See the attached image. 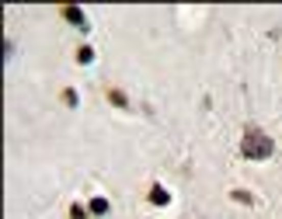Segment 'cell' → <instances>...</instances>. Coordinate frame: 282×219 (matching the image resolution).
I'll return each instance as SVG.
<instances>
[{
  "instance_id": "obj_7",
  "label": "cell",
  "mask_w": 282,
  "mask_h": 219,
  "mask_svg": "<svg viewBox=\"0 0 282 219\" xmlns=\"http://www.w3.org/2000/svg\"><path fill=\"white\" fill-rule=\"evenodd\" d=\"M77 63H81V66L94 63V49H91V45H81V49H77Z\"/></svg>"
},
{
  "instance_id": "obj_1",
  "label": "cell",
  "mask_w": 282,
  "mask_h": 219,
  "mask_svg": "<svg viewBox=\"0 0 282 219\" xmlns=\"http://www.w3.org/2000/svg\"><path fill=\"white\" fill-rule=\"evenodd\" d=\"M275 153V140L272 136H265L262 129H247L241 140V157L244 160H254V163H262Z\"/></svg>"
},
{
  "instance_id": "obj_8",
  "label": "cell",
  "mask_w": 282,
  "mask_h": 219,
  "mask_svg": "<svg viewBox=\"0 0 282 219\" xmlns=\"http://www.w3.org/2000/svg\"><path fill=\"white\" fill-rule=\"evenodd\" d=\"M63 101H66L70 108H77V104H81V94H77L73 87H66V91H63Z\"/></svg>"
},
{
  "instance_id": "obj_9",
  "label": "cell",
  "mask_w": 282,
  "mask_h": 219,
  "mask_svg": "<svg viewBox=\"0 0 282 219\" xmlns=\"http://www.w3.org/2000/svg\"><path fill=\"white\" fill-rule=\"evenodd\" d=\"M87 216H91V212L84 209L81 202H73V205H70V219H87Z\"/></svg>"
},
{
  "instance_id": "obj_5",
  "label": "cell",
  "mask_w": 282,
  "mask_h": 219,
  "mask_svg": "<svg viewBox=\"0 0 282 219\" xmlns=\"http://www.w3.org/2000/svg\"><path fill=\"white\" fill-rule=\"evenodd\" d=\"M108 101H112V104H115V108H129V98H125V94H122L119 87H108Z\"/></svg>"
},
{
  "instance_id": "obj_3",
  "label": "cell",
  "mask_w": 282,
  "mask_h": 219,
  "mask_svg": "<svg viewBox=\"0 0 282 219\" xmlns=\"http://www.w3.org/2000/svg\"><path fill=\"white\" fill-rule=\"evenodd\" d=\"M150 205H157V209H167V205H171V191H167L164 184H150Z\"/></svg>"
},
{
  "instance_id": "obj_6",
  "label": "cell",
  "mask_w": 282,
  "mask_h": 219,
  "mask_svg": "<svg viewBox=\"0 0 282 219\" xmlns=\"http://www.w3.org/2000/svg\"><path fill=\"white\" fill-rule=\"evenodd\" d=\"M230 199L234 202H241V205H254V195H251V191H244V188H234V191H230Z\"/></svg>"
},
{
  "instance_id": "obj_2",
  "label": "cell",
  "mask_w": 282,
  "mask_h": 219,
  "mask_svg": "<svg viewBox=\"0 0 282 219\" xmlns=\"http://www.w3.org/2000/svg\"><path fill=\"white\" fill-rule=\"evenodd\" d=\"M63 18L70 21L77 32H91V21H87V14H84L81 7H73V4H70V7H63Z\"/></svg>"
},
{
  "instance_id": "obj_4",
  "label": "cell",
  "mask_w": 282,
  "mask_h": 219,
  "mask_svg": "<svg viewBox=\"0 0 282 219\" xmlns=\"http://www.w3.org/2000/svg\"><path fill=\"white\" fill-rule=\"evenodd\" d=\"M87 212H91V216H108V212H112V202L98 195V199H91V202H87Z\"/></svg>"
}]
</instances>
